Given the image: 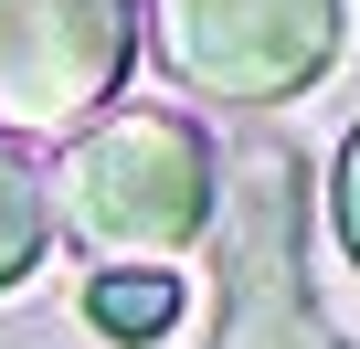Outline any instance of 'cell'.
<instances>
[{
	"mask_svg": "<svg viewBox=\"0 0 360 349\" xmlns=\"http://www.w3.org/2000/svg\"><path fill=\"white\" fill-rule=\"evenodd\" d=\"M53 233L96 265H169L212 223V148L169 106H96L53 159Z\"/></svg>",
	"mask_w": 360,
	"mask_h": 349,
	"instance_id": "1",
	"label": "cell"
},
{
	"mask_svg": "<svg viewBox=\"0 0 360 349\" xmlns=\"http://www.w3.org/2000/svg\"><path fill=\"white\" fill-rule=\"evenodd\" d=\"M339 32H349V0H148V43L169 85L212 106L307 96L339 64Z\"/></svg>",
	"mask_w": 360,
	"mask_h": 349,
	"instance_id": "2",
	"label": "cell"
},
{
	"mask_svg": "<svg viewBox=\"0 0 360 349\" xmlns=\"http://www.w3.org/2000/svg\"><path fill=\"white\" fill-rule=\"evenodd\" d=\"M138 64V0H0V138H75Z\"/></svg>",
	"mask_w": 360,
	"mask_h": 349,
	"instance_id": "3",
	"label": "cell"
},
{
	"mask_svg": "<svg viewBox=\"0 0 360 349\" xmlns=\"http://www.w3.org/2000/svg\"><path fill=\"white\" fill-rule=\"evenodd\" d=\"M85 317H96L117 349H159V338L180 328V275H169V265H96Z\"/></svg>",
	"mask_w": 360,
	"mask_h": 349,
	"instance_id": "4",
	"label": "cell"
},
{
	"mask_svg": "<svg viewBox=\"0 0 360 349\" xmlns=\"http://www.w3.org/2000/svg\"><path fill=\"white\" fill-rule=\"evenodd\" d=\"M53 244V202H43V169L22 138H0V296H11Z\"/></svg>",
	"mask_w": 360,
	"mask_h": 349,
	"instance_id": "5",
	"label": "cell"
},
{
	"mask_svg": "<svg viewBox=\"0 0 360 349\" xmlns=\"http://www.w3.org/2000/svg\"><path fill=\"white\" fill-rule=\"evenodd\" d=\"M328 223H339V254L360 265V127H349V148H339V169H328Z\"/></svg>",
	"mask_w": 360,
	"mask_h": 349,
	"instance_id": "6",
	"label": "cell"
}]
</instances>
